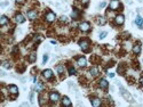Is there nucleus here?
<instances>
[{"instance_id":"nucleus-1","label":"nucleus","mask_w":143,"mask_h":107,"mask_svg":"<svg viewBox=\"0 0 143 107\" xmlns=\"http://www.w3.org/2000/svg\"><path fill=\"white\" fill-rule=\"evenodd\" d=\"M122 7L119 0H111L110 1V9L111 10H118L119 8Z\"/></svg>"},{"instance_id":"nucleus-2","label":"nucleus","mask_w":143,"mask_h":107,"mask_svg":"<svg viewBox=\"0 0 143 107\" xmlns=\"http://www.w3.org/2000/svg\"><path fill=\"white\" fill-rule=\"evenodd\" d=\"M79 29H80V31H82V32H87V31L90 30V24H89L88 22H82V23L79 24Z\"/></svg>"},{"instance_id":"nucleus-3","label":"nucleus","mask_w":143,"mask_h":107,"mask_svg":"<svg viewBox=\"0 0 143 107\" xmlns=\"http://www.w3.org/2000/svg\"><path fill=\"white\" fill-rule=\"evenodd\" d=\"M79 46L80 48L84 51H88L89 50V41L88 40H81L79 41Z\"/></svg>"},{"instance_id":"nucleus-4","label":"nucleus","mask_w":143,"mask_h":107,"mask_svg":"<svg viewBox=\"0 0 143 107\" xmlns=\"http://www.w3.org/2000/svg\"><path fill=\"white\" fill-rule=\"evenodd\" d=\"M120 94L124 96V98L126 99L127 102H132V100H133V99H132V96H130V95L126 91V89L122 88V87H120Z\"/></svg>"},{"instance_id":"nucleus-5","label":"nucleus","mask_w":143,"mask_h":107,"mask_svg":"<svg viewBox=\"0 0 143 107\" xmlns=\"http://www.w3.org/2000/svg\"><path fill=\"white\" fill-rule=\"evenodd\" d=\"M49 100H50L52 103H57L60 100V95L57 94V92H55V91L50 92V95H49Z\"/></svg>"},{"instance_id":"nucleus-6","label":"nucleus","mask_w":143,"mask_h":107,"mask_svg":"<svg viewBox=\"0 0 143 107\" xmlns=\"http://www.w3.org/2000/svg\"><path fill=\"white\" fill-rule=\"evenodd\" d=\"M45 18H46V21L48 22V23H52L53 21H55V18H56V15H55L53 11H48V13L46 14Z\"/></svg>"},{"instance_id":"nucleus-7","label":"nucleus","mask_w":143,"mask_h":107,"mask_svg":"<svg viewBox=\"0 0 143 107\" xmlns=\"http://www.w3.org/2000/svg\"><path fill=\"white\" fill-rule=\"evenodd\" d=\"M90 103H92V105L94 107H98L102 105V100H101L100 98H96V97H94V98H90Z\"/></svg>"},{"instance_id":"nucleus-8","label":"nucleus","mask_w":143,"mask_h":107,"mask_svg":"<svg viewBox=\"0 0 143 107\" xmlns=\"http://www.w3.org/2000/svg\"><path fill=\"white\" fill-rule=\"evenodd\" d=\"M114 22H116L117 25H122L125 22V17L124 15H117L116 18H114Z\"/></svg>"},{"instance_id":"nucleus-9","label":"nucleus","mask_w":143,"mask_h":107,"mask_svg":"<svg viewBox=\"0 0 143 107\" xmlns=\"http://www.w3.org/2000/svg\"><path fill=\"white\" fill-rule=\"evenodd\" d=\"M62 105L63 106H65V107H70L71 105H72V103H71V100L69 99V97L64 96L62 98Z\"/></svg>"},{"instance_id":"nucleus-10","label":"nucleus","mask_w":143,"mask_h":107,"mask_svg":"<svg viewBox=\"0 0 143 107\" xmlns=\"http://www.w3.org/2000/svg\"><path fill=\"white\" fill-rule=\"evenodd\" d=\"M133 53L135 55H138L141 53V43L140 42H136L134 46H133Z\"/></svg>"},{"instance_id":"nucleus-11","label":"nucleus","mask_w":143,"mask_h":107,"mask_svg":"<svg viewBox=\"0 0 143 107\" xmlns=\"http://www.w3.org/2000/svg\"><path fill=\"white\" fill-rule=\"evenodd\" d=\"M98 86H100V88H102V89H108L109 83L105 79H101V80L98 81Z\"/></svg>"},{"instance_id":"nucleus-12","label":"nucleus","mask_w":143,"mask_h":107,"mask_svg":"<svg viewBox=\"0 0 143 107\" xmlns=\"http://www.w3.org/2000/svg\"><path fill=\"white\" fill-rule=\"evenodd\" d=\"M42 76L45 79H47V80H48V79H52L53 78V72H52V70H45L42 72Z\"/></svg>"},{"instance_id":"nucleus-13","label":"nucleus","mask_w":143,"mask_h":107,"mask_svg":"<svg viewBox=\"0 0 143 107\" xmlns=\"http://www.w3.org/2000/svg\"><path fill=\"white\" fill-rule=\"evenodd\" d=\"M28 17L33 21V19H36L37 17H38V13H37L36 10H29L28 11Z\"/></svg>"},{"instance_id":"nucleus-14","label":"nucleus","mask_w":143,"mask_h":107,"mask_svg":"<svg viewBox=\"0 0 143 107\" xmlns=\"http://www.w3.org/2000/svg\"><path fill=\"white\" fill-rule=\"evenodd\" d=\"M8 91H9V94L17 95V94H18V88H17L16 86H14V84H12V86H9V87H8Z\"/></svg>"},{"instance_id":"nucleus-15","label":"nucleus","mask_w":143,"mask_h":107,"mask_svg":"<svg viewBox=\"0 0 143 107\" xmlns=\"http://www.w3.org/2000/svg\"><path fill=\"white\" fill-rule=\"evenodd\" d=\"M15 21L21 24V23H24L25 22V18H24V16H23L22 14H16V15H15Z\"/></svg>"},{"instance_id":"nucleus-16","label":"nucleus","mask_w":143,"mask_h":107,"mask_svg":"<svg viewBox=\"0 0 143 107\" xmlns=\"http://www.w3.org/2000/svg\"><path fill=\"white\" fill-rule=\"evenodd\" d=\"M86 63H87V60H86V58H85V57H79L78 60H77V64H78L80 67L86 66Z\"/></svg>"},{"instance_id":"nucleus-17","label":"nucleus","mask_w":143,"mask_h":107,"mask_svg":"<svg viewBox=\"0 0 143 107\" xmlns=\"http://www.w3.org/2000/svg\"><path fill=\"white\" fill-rule=\"evenodd\" d=\"M135 24L138 25L140 29H143V18L141 16H136L135 18Z\"/></svg>"},{"instance_id":"nucleus-18","label":"nucleus","mask_w":143,"mask_h":107,"mask_svg":"<svg viewBox=\"0 0 143 107\" xmlns=\"http://www.w3.org/2000/svg\"><path fill=\"white\" fill-rule=\"evenodd\" d=\"M71 16H72V18H73V19H78V18H79V16H80V11H79V9L73 8L72 14H71Z\"/></svg>"},{"instance_id":"nucleus-19","label":"nucleus","mask_w":143,"mask_h":107,"mask_svg":"<svg viewBox=\"0 0 143 107\" xmlns=\"http://www.w3.org/2000/svg\"><path fill=\"white\" fill-rule=\"evenodd\" d=\"M125 71H126V66H125V64L122 63V64H120L118 66V73L120 75H124L125 74Z\"/></svg>"},{"instance_id":"nucleus-20","label":"nucleus","mask_w":143,"mask_h":107,"mask_svg":"<svg viewBox=\"0 0 143 107\" xmlns=\"http://www.w3.org/2000/svg\"><path fill=\"white\" fill-rule=\"evenodd\" d=\"M89 73H90V75H92L93 78H95V76L98 75V68H97V67H92V68L89 70Z\"/></svg>"},{"instance_id":"nucleus-21","label":"nucleus","mask_w":143,"mask_h":107,"mask_svg":"<svg viewBox=\"0 0 143 107\" xmlns=\"http://www.w3.org/2000/svg\"><path fill=\"white\" fill-rule=\"evenodd\" d=\"M6 24H8V18H7L5 15H2V16L0 17V25H1V26H5Z\"/></svg>"},{"instance_id":"nucleus-22","label":"nucleus","mask_w":143,"mask_h":107,"mask_svg":"<svg viewBox=\"0 0 143 107\" xmlns=\"http://www.w3.org/2000/svg\"><path fill=\"white\" fill-rule=\"evenodd\" d=\"M96 22H97V24H100V25H104L105 23H106V19H105V17L98 16V17L96 18Z\"/></svg>"},{"instance_id":"nucleus-23","label":"nucleus","mask_w":143,"mask_h":107,"mask_svg":"<svg viewBox=\"0 0 143 107\" xmlns=\"http://www.w3.org/2000/svg\"><path fill=\"white\" fill-rule=\"evenodd\" d=\"M36 59H37V54L36 53H31L29 56V62L30 63H34Z\"/></svg>"},{"instance_id":"nucleus-24","label":"nucleus","mask_w":143,"mask_h":107,"mask_svg":"<svg viewBox=\"0 0 143 107\" xmlns=\"http://www.w3.org/2000/svg\"><path fill=\"white\" fill-rule=\"evenodd\" d=\"M56 71L58 74H62V73H64V66L63 65H58V66H56Z\"/></svg>"},{"instance_id":"nucleus-25","label":"nucleus","mask_w":143,"mask_h":107,"mask_svg":"<svg viewBox=\"0 0 143 107\" xmlns=\"http://www.w3.org/2000/svg\"><path fill=\"white\" fill-rule=\"evenodd\" d=\"M42 89H44L42 83H41V82H38V83H37V86H36V90L38 91V92H40V91H42Z\"/></svg>"},{"instance_id":"nucleus-26","label":"nucleus","mask_w":143,"mask_h":107,"mask_svg":"<svg viewBox=\"0 0 143 107\" xmlns=\"http://www.w3.org/2000/svg\"><path fill=\"white\" fill-rule=\"evenodd\" d=\"M2 66L5 67V68H10L12 65H10V63H9L8 60H5V62L2 63Z\"/></svg>"},{"instance_id":"nucleus-27","label":"nucleus","mask_w":143,"mask_h":107,"mask_svg":"<svg viewBox=\"0 0 143 107\" xmlns=\"http://www.w3.org/2000/svg\"><path fill=\"white\" fill-rule=\"evenodd\" d=\"M69 74H70V75L76 74V70H74V68H73L72 66H70V67H69Z\"/></svg>"},{"instance_id":"nucleus-28","label":"nucleus","mask_w":143,"mask_h":107,"mask_svg":"<svg viewBox=\"0 0 143 107\" xmlns=\"http://www.w3.org/2000/svg\"><path fill=\"white\" fill-rule=\"evenodd\" d=\"M48 60V55H44V58H42V63L46 64V62Z\"/></svg>"},{"instance_id":"nucleus-29","label":"nucleus","mask_w":143,"mask_h":107,"mask_svg":"<svg viewBox=\"0 0 143 107\" xmlns=\"http://www.w3.org/2000/svg\"><path fill=\"white\" fill-rule=\"evenodd\" d=\"M106 34H108L106 32H102V33H100V39H104V38L106 37Z\"/></svg>"},{"instance_id":"nucleus-30","label":"nucleus","mask_w":143,"mask_h":107,"mask_svg":"<svg viewBox=\"0 0 143 107\" xmlns=\"http://www.w3.org/2000/svg\"><path fill=\"white\" fill-rule=\"evenodd\" d=\"M60 21L61 22H68V17L66 16H61L60 17Z\"/></svg>"},{"instance_id":"nucleus-31","label":"nucleus","mask_w":143,"mask_h":107,"mask_svg":"<svg viewBox=\"0 0 143 107\" xmlns=\"http://www.w3.org/2000/svg\"><path fill=\"white\" fill-rule=\"evenodd\" d=\"M80 2L82 3V5H84V6H86L87 3L89 2V0H80Z\"/></svg>"},{"instance_id":"nucleus-32","label":"nucleus","mask_w":143,"mask_h":107,"mask_svg":"<svg viewBox=\"0 0 143 107\" xmlns=\"http://www.w3.org/2000/svg\"><path fill=\"white\" fill-rule=\"evenodd\" d=\"M105 5H106L105 2H101V3H100V8H103V7H105Z\"/></svg>"},{"instance_id":"nucleus-33","label":"nucleus","mask_w":143,"mask_h":107,"mask_svg":"<svg viewBox=\"0 0 143 107\" xmlns=\"http://www.w3.org/2000/svg\"><path fill=\"white\" fill-rule=\"evenodd\" d=\"M24 1H25V0H16L17 3H24Z\"/></svg>"},{"instance_id":"nucleus-34","label":"nucleus","mask_w":143,"mask_h":107,"mask_svg":"<svg viewBox=\"0 0 143 107\" xmlns=\"http://www.w3.org/2000/svg\"><path fill=\"white\" fill-rule=\"evenodd\" d=\"M109 76H110V78H114V73H109Z\"/></svg>"},{"instance_id":"nucleus-35","label":"nucleus","mask_w":143,"mask_h":107,"mask_svg":"<svg viewBox=\"0 0 143 107\" xmlns=\"http://www.w3.org/2000/svg\"><path fill=\"white\" fill-rule=\"evenodd\" d=\"M140 82H141V84H142V86H143V78L140 80Z\"/></svg>"}]
</instances>
